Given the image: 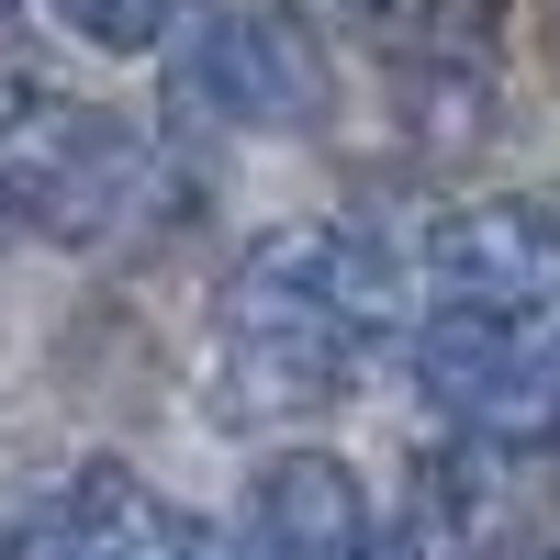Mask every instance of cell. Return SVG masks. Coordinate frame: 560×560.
Wrapping results in <instances>:
<instances>
[{"instance_id":"cell-1","label":"cell","mask_w":560,"mask_h":560,"mask_svg":"<svg viewBox=\"0 0 560 560\" xmlns=\"http://www.w3.org/2000/svg\"><path fill=\"white\" fill-rule=\"evenodd\" d=\"M404 314V258L359 224H269L213 314L224 415H314L359 382L370 337Z\"/></svg>"},{"instance_id":"cell-2","label":"cell","mask_w":560,"mask_h":560,"mask_svg":"<svg viewBox=\"0 0 560 560\" xmlns=\"http://www.w3.org/2000/svg\"><path fill=\"white\" fill-rule=\"evenodd\" d=\"M147 202H158V147L124 113L79 102L34 68H0V213H23L68 247H102Z\"/></svg>"},{"instance_id":"cell-3","label":"cell","mask_w":560,"mask_h":560,"mask_svg":"<svg viewBox=\"0 0 560 560\" xmlns=\"http://www.w3.org/2000/svg\"><path fill=\"white\" fill-rule=\"evenodd\" d=\"M427 325H493V337H560V213L538 202H459L427 258Z\"/></svg>"},{"instance_id":"cell-4","label":"cell","mask_w":560,"mask_h":560,"mask_svg":"<svg viewBox=\"0 0 560 560\" xmlns=\"http://www.w3.org/2000/svg\"><path fill=\"white\" fill-rule=\"evenodd\" d=\"M415 382L482 448H560V337H493V325H427Z\"/></svg>"},{"instance_id":"cell-5","label":"cell","mask_w":560,"mask_h":560,"mask_svg":"<svg viewBox=\"0 0 560 560\" xmlns=\"http://www.w3.org/2000/svg\"><path fill=\"white\" fill-rule=\"evenodd\" d=\"M179 102L224 113V124H314L325 79H314V57L280 23L202 12V23H179Z\"/></svg>"},{"instance_id":"cell-6","label":"cell","mask_w":560,"mask_h":560,"mask_svg":"<svg viewBox=\"0 0 560 560\" xmlns=\"http://www.w3.org/2000/svg\"><path fill=\"white\" fill-rule=\"evenodd\" d=\"M23 560H213V538L179 516L168 493H147L124 459H90V471L57 482V504L34 516Z\"/></svg>"},{"instance_id":"cell-7","label":"cell","mask_w":560,"mask_h":560,"mask_svg":"<svg viewBox=\"0 0 560 560\" xmlns=\"http://www.w3.org/2000/svg\"><path fill=\"white\" fill-rule=\"evenodd\" d=\"M370 493L337 448H280L247 482V560H370Z\"/></svg>"},{"instance_id":"cell-8","label":"cell","mask_w":560,"mask_h":560,"mask_svg":"<svg viewBox=\"0 0 560 560\" xmlns=\"http://www.w3.org/2000/svg\"><path fill=\"white\" fill-rule=\"evenodd\" d=\"M34 12L68 45H90V57H158L179 34V0H34Z\"/></svg>"},{"instance_id":"cell-9","label":"cell","mask_w":560,"mask_h":560,"mask_svg":"<svg viewBox=\"0 0 560 560\" xmlns=\"http://www.w3.org/2000/svg\"><path fill=\"white\" fill-rule=\"evenodd\" d=\"M0 12H12V0H0Z\"/></svg>"},{"instance_id":"cell-10","label":"cell","mask_w":560,"mask_h":560,"mask_svg":"<svg viewBox=\"0 0 560 560\" xmlns=\"http://www.w3.org/2000/svg\"><path fill=\"white\" fill-rule=\"evenodd\" d=\"M0 224H12V213H0Z\"/></svg>"}]
</instances>
